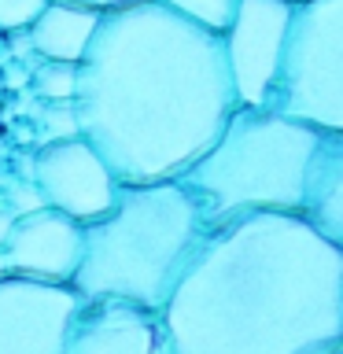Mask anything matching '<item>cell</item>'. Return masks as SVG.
Returning a JSON list of instances; mask_svg holds the SVG:
<instances>
[{"instance_id": "obj_2", "label": "cell", "mask_w": 343, "mask_h": 354, "mask_svg": "<svg viewBox=\"0 0 343 354\" xmlns=\"http://www.w3.org/2000/svg\"><path fill=\"white\" fill-rule=\"evenodd\" d=\"M174 354L343 351V248L295 214L207 229L159 310Z\"/></svg>"}, {"instance_id": "obj_11", "label": "cell", "mask_w": 343, "mask_h": 354, "mask_svg": "<svg viewBox=\"0 0 343 354\" xmlns=\"http://www.w3.org/2000/svg\"><path fill=\"white\" fill-rule=\"evenodd\" d=\"M299 218L343 248V133H325L306 177Z\"/></svg>"}, {"instance_id": "obj_17", "label": "cell", "mask_w": 343, "mask_h": 354, "mask_svg": "<svg viewBox=\"0 0 343 354\" xmlns=\"http://www.w3.org/2000/svg\"><path fill=\"white\" fill-rule=\"evenodd\" d=\"M8 273V266H4V254H0V277H4Z\"/></svg>"}, {"instance_id": "obj_10", "label": "cell", "mask_w": 343, "mask_h": 354, "mask_svg": "<svg viewBox=\"0 0 343 354\" xmlns=\"http://www.w3.org/2000/svg\"><path fill=\"white\" fill-rule=\"evenodd\" d=\"M59 354H174L163 317L133 303H82Z\"/></svg>"}, {"instance_id": "obj_1", "label": "cell", "mask_w": 343, "mask_h": 354, "mask_svg": "<svg viewBox=\"0 0 343 354\" xmlns=\"http://www.w3.org/2000/svg\"><path fill=\"white\" fill-rule=\"evenodd\" d=\"M77 133L118 185L170 181L237 111L221 37L159 0L104 8L71 96Z\"/></svg>"}, {"instance_id": "obj_12", "label": "cell", "mask_w": 343, "mask_h": 354, "mask_svg": "<svg viewBox=\"0 0 343 354\" xmlns=\"http://www.w3.org/2000/svg\"><path fill=\"white\" fill-rule=\"evenodd\" d=\"M100 22V11L89 4H74V0H48L41 15L30 22V44L44 59H63L77 63L93 41V30Z\"/></svg>"}, {"instance_id": "obj_15", "label": "cell", "mask_w": 343, "mask_h": 354, "mask_svg": "<svg viewBox=\"0 0 343 354\" xmlns=\"http://www.w3.org/2000/svg\"><path fill=\"white\" fill-rule=\"evenodd\" d=\"M48 0H0V30H26Z\"/></svg>"}, {"instance_id": "obj_9", "label": "cell", "mask_w": 343, "mask_h": 354, "mask_svg": "<svg viewBox=\"0 0 343 354\" xmlns=\"http://www.w3.org/2000/svg\"><path fill=\"white\" fill-rule=\"evenodd\" d=\"M0 254H4L8 273L15 277L71 284L82 262V225L52 207L22 210L8 221L0 236Z\"/></svg>"}, {"instance_id": "obj_13", "label": "cell", "mask_w": 343, "mask_h": 354, "mask_svg": "<svg viewBox=\"0 0 343 354\" xmlns=\"http://www.w3.org/2000/svg\"><path fill=\"white\" fill-rule=\"evenodd\" d=\"M33 88L48 104H71V96L77 88V63H63V59L41 63L37 74H33Z\"/></svg>"}, {"instance_id": "obj_16", "label": "cell", "mask_w": 343, "mask_h": 354, "mask_svg": "<svg viewBox=\"0 0 343 354\" xmlns=\"http://www.w3.org/2000/svg\"><path fill=\"white\" fill-rule=\"evenodd\" d=\"M74 4H89V8L104 11V8H118V4H129V0H74Z\"/></svg>"}, {"instance_id": "obj_18", "label": "cell", "mask_w": 343, "mask_h": 354, "mask_svg": "<svg viewBox=\"0 0 343 354\" xmlns=\"http://www.w3.org/2000/svg\"><path fill=\"white\" fill-rule=\"evenodd\" d=\"M336 354H343V351H336Z\"/></svg>"}, {"instance_id": "obj_6", "label": "cell", "mask_w": 343, "mask_h": 354, "mask_svg": "<svg viewBox=\"0 0 343 354\" xmlns=\"http://www.w3.org/2000/svg\"><path fill=\"white\" fill-rule=\"evenodd\" d=\"M288 19H292V0H237L232 4V15L218 37L237 107H266Z\"/></svg>"}, {"instance_id": "obj_3", "label": "cell", "mask_w": 343, "mask_h": 354, "mask_svg": "<svg viewBox=\"0 0 343 354\" xmlns=\"http://www.w3.org/2000/svg\"><path fill=\"white\" fill-rule=\"evenodd\" d=\"M207 236V221L185 181L118 185L107 214L82 225V262L71 288L82 303H133L159 310Z\"/></svg>"}, {"instance_id": "obj_19", "label": "cell", "mask_w": 343, "mask_h": 354, "mask_svg": "<svg viewBox=\"0 0 343 354\" xmlns=\"http://www.w3.org/2000/svg\"><path fill=\"white\" fill-rule=\"evenodd\" d=\"M292 4H295V0H292Z\"/></svg>"}, {"instance_id": "obj_7", "label": "cell", "mask_w": 343, "mask_h": 354, "mask_svg": "<svg viewBox=\"0 0 343 354\" xmlns=\"http://www.w3.org/2000/svg\"><path fill=\"white\" fill-rule=\"evenodd\" d=\"M33 188L41 203L89 225L115 203L118 181L82 133L48 140L33 159Z\"/></svg>"}, {"instance_id": "obj_14", "label": "cell", "mask_w": 343, "mask_h": 354, "mask_svg": "<svg viewBox=\"0 0 343 354\" xmlns=\"http://www.w3.org/2000/svg\"><path fill=\"white\" fill-rule=\"evenodd\" d=\"M159 4H166L170 11H177V15H185V19H192L196 26H203L210 33H221L237 0H159Z\"/></svg>"}, {"instance_id": "obj_8", "label": "cell", "mask_w": 343, "mask_h": 354, "mask_svg": "<svg viewBox=\"0 0 343 354\" xmlns=\"http://www.w3.org/2000/svg\"><path fill=\"white\" fill-rule=\"evenodd\" d=\"M82 295L71 284L0 277V354H59Z\"/></svg>"}, {"instance_id": "obj_5", "label": "cell", "mask_w": 343, "mask_h": 354, "mask_svg": "<svg viewBox=\"0 0 343 354\" xmlns=\"http://www.w3.org/2000/svg\"><path fill=\"white\" fill-rule=\"evenodd\" d=\"M266 107L343 133V0H295Z\"/></svg>"}, {"instance_id": "obj_4", "label": "cell", "mask_w": 343, "mask_h": 354, "mask_svg": "<svg viewBox=\"0 0 343 354\" xmlns=\"http://www.w3.org/2000/svg\"><path fill=\"white\" fill-rule=\"evenodd\" d=\"M325 133L332 129H314L270 107H237L214 144L177 181L196 196L207 229L262 210L299 218Z\"/></svg>"}]
</instances>
